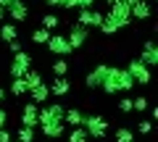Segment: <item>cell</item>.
Returning a JSON list of instances; mask_svg holds the SVG:
<instances>
[{"label":"cell","mask_w":158,"mask_h":142,"mask_svg":"<svg viewBox=\"0 0 158 142\" xmlns=\"http://www.w3.org/2000/svg\"><path fill=\"white\" fill-rule=\"evenodd\" d=\"M140 61L145 63L148 68H153V66H158V45L153 40H148L145 45H142V53H140Z\"/></svg>","instance_id":"cell-10"},{"label":"cell","mask_w":158,"mask_h":142,"mask_svg":"<svg viewBox=\"0 0 158 142\" xmlns=\"http://www.w3.org/2000/svg\"><path fill=\"white\" fill-rule=\"evenodd\" d=\"M0 37H3V42H13L19 37V29L13 26V24H3V26H0Z\"/></svg>","instance_id":"cell-19"},{"label":"cell","mask_w":158,"mask_h":142,"mask_svg":"<svg viewBox=\"0 0 158 142\" xmlns=\"http://www.w3.org/2000/svg\"><path fill=\"white\" fill-rule=\"evenodd\" d=\"M3 18H6V8H0V21H3Z\"/></svg>","instance_id":"cell-38"},{"label":"cell","mask_w":158,"mask_h":142,"mask_svg":"<svg viewBox=\"0 0 158 142\" xmlns=\"http://www.w3.org/2000/svg\"><path fill=\"white\" fill-rule=\"evenodd\" d=\"M137 132H140V134H150L153 124H150V121H140V124H137Z\"/></svg>","instance_id":"cell-31"},{"label":"cell","mask_w":158,"mask_h":142,"mask_svg":"<svg viewBox=\"0 0 158 142\" xmlns=\"http://www.w3.org/2000/svg\"><path fill=\"white\" fill-rule=\"evenodd\" d=\"M24 82H27V87L32 90V87H37V84H42V76H40V71H34V68H29L27 74L21 76Z\"/></svg>","instance_id":"cell-20"},{"label":"cell","mask_w":158,"mask_h":142,"mask_svg":"<svg viewBox=\"0 0 158 142\" xmlns=\"http://www.w3.org/2000/svg\"><path fill=\"white\" fill-rule=\"evenodd\" d=\"M32 103H45L48 97H50V90H48V84H37V87H32Z\"/></svg>","instance_id":"cell-18"},{"label":"cell","mask_w":158,"mask_h":142,"mask_svg":"<svg viewBox=\"0 0 158 142\" xmlns=\"http://www.w3.org/2000/svg\"><path fill=\"white\" fill-rule=\"evenodd\" d=\"M82 129L87 132V137H95V140H103L108 132V121L103 119L100 113H90L85 116V121H82Z\"/></svg>","instance_id":"cell-3"},{"label":"cell","mask_w":158,"mask_h":142,"mask_svg":"<svg viewBox=\"0 0 158 142\" xmlns=\"http://www.w3.org/2000/svg\"><path fill=\"white\" fill-rule=\"evenodd\" d=\"M24 92H29V87H27V82H24V79H13L11 82V95H24Z\"/></svg>","instance_id":"cell-25"},{"label":"cell","mask_w":158,"mask_h":142,"mask_svg":"<svg viewBox=\"0 0 158 142\" xmlns=\"http://www.w3.org/2000/svg\"><path fill=\"white\" fill-rule=\"evenodd\" d=\"M118 111L121 113H132V97H121L118 100Z\"/></svg>","instance_id":"cell-29"},{"label":"cell","mask_w":158,"mask_h":142,"mask_svg":"<svg viewBox=\"0 0 158 142\" xmlns=\"http://www.w3.org/2000/svg\"><path fill=\"white\" fill-rule=\"evenodd\" d=\"M82 121H85V113L79 108H69L63 113V124H69V126H82Z\"/></svg>","instance_id":"cell-17"},{"label":"cell","mask_w":158,"mask_h":142,"mask_svg":"<svg viewBox=\"0 0 158 142\" xmlns=\"http://www.w3.org/2000/svg\"><path fill=\"white\" fill-rule=\"evenodd\" d=\"M61 8H69V11H74V8H82V0H61Z\"/></svg>","instance_id":"cell-30"},{"label":"cell","mask_w":158,"mask_h":142,"mask_svg":"<svg viewBox=\"0 0 158 142\" xmlns=\"http://www.w3.org/2000/svg\"><path fill=\"white\" fill-rule=\"evenodd\" d=\"M53 76H66L69 74V63L63 61V58H58V61H53Z\"/></svg>","instance_id":"cell-24"},{"label":"cell","mask_w":158,"mask_h":142,"mask_svg":"<svg viewBox=\"0 0 158 142\" xmlns=\"http://www.w3.org/2000/svg\"><path fill=\"white\" fill-rule=\"evenodd\" d=\"M0 103H6V90L0 87Z\"/></svg>","instance_id":"cell-36"},{"label":"cell","mask_w":158,"mask_h":142,"mask_svg":"<svg viewBox=\"0 0 158 142\" xmlns=\"http://www.w3.org/2000/svg\"><path fill=\"white\" fill-rule=\"evenodd\" d=\"M113 137H116V142H132V137H135V134H132V129H127V126H118Z\"/></svg>","instance_id":"cell-27"},{"label":"cell","mask_w":158,"mask_h":142,"mask_svg":"<svg viewBox=\"0 0 158 142\" xmlns=\"http://www.w3.org/2000/svg\"><path fill=\"white\" fill-rule=\"evenodd\" d=\"M6 13L13 18V21H24V18L29 16V6L24 3V0H11L8 8H6Z\"/></svg>","instance_id":"cell-13"},{"label":"cell","mask_w":158,"mask_h":142,"mask_svg":"<svg viewBox=\"0 0 158 142\" xmlns=\"http://www.w3.org/2000/svg\"><path fill=\"white\" fill-rule=\"evenodd\" d=\"M48 6H61V0H45Z\"/></svg>","instance_id":"cell-35"},{"label":"cell","mask_w":158,"mask_h":142,"mask_svg":"<svg viewBox=\"0 0 158 142\" xmlns=\"http://www.w3.org/2000/svg\"><path fill=\"white\" fill-rule=\"evenodd\" d=\"M29 68H32V55H29L27 50H19V53H13V58H11V76L13 79H21L24 74H27Z\"/></svg>","instance_id":"cell-4"},{"label":"cell","mask_w":158,"mask_h":142,"mask_svg":"<svg viewBox=\"0 0 158 142\" xmlns=\"http://www.w3.org/2000/svg\"><path fill=\"white\" fill-rule=\"evenodd\" d=\"M13 142H19V140H13Z\"/></svg>","instance_id":"cell-40"},{"label":"cell","mask_w":158,"mask_h":142,"mask_svg":"<svg viewBox=\"0 0 158 142\" xmlns=\"http://www.w3.org/2000/svg\"><path fill=\"white\" fill-rule=\"evenodd\" d=\"M58 24H61V18H58L56 13H45V16H42V29H48L50 34H53V29H56Z\"/></svg>","instance_id":"cell-22"},{"label":"cell","mask_w":158,"mask_h":142,"mask_svg":"<svg viewBox=\"0 0 158 142\" xmlns=\"http://www.w3.org/2000/svg\"><path fill=\"white\" fill-rule=\"evenodd\" d=\"M48 90H50L56 97H63V95L71 92V82H69L66 76H53V82L48 84Z\"/></svg>","instance_id":"cell-15"},{"label":"cell","mask_w":158,"mask_h":142,"mask_svg":"<svg viewBox=\"0 0 158 142\" xmlns=\"http://www.w3.org/2000/svg\"><path fill=\"white\" fill-rule=\"evenodd\" d=\"M0 142H13V134H11V132L6 129V126L0 129Z\"/></svg>","instance_id":"cell-32"},{"label":"cell","mask_w":158,"mask_h":142,"mask_svg":"<svg viewBox=\"0 0 158 142\" xmlns=\"http://www.w3.org/2000/svg\"><path fill=\"white\" fill-rule=\"evenodd\" d=\"M45 45H48V50L53 55H69V53H74L71 45H69V40H66V34H50V40Z\"/></svg>","instance_id":"cell-7"},{"label":"cell","mask_w":158,"mask_h":142,"mask_svg":"<svg viewBox=\"0 0 158 142\" xmlns=\"http://www.w3.org/2000/svg\"><path fill=\"white\" fill-rule=\"evenodd\" d=\"M8 3H11V0H0V8H8Z\"/></svg>","instance_id":"cell-37"},{"label":"cell","mask_w":158,"mask_h":142,"mask_svg":"<svg viewBox=\"0 0 158 142\" xmlns=\"http://www.w3.org/2000/svg\"><path fill=\"white\" fill-rule=\"evenodd\" d=\"M127 71H129V76L137 82V84H148L150 82V68L145 66V63L140 61V58H135V61H129V66H127Z\"/></svg>","instance_id":"cell-5"},{"label":"cell","mask_w":158,"mask_h":142,"mask_svg":"<svg viewBox=\"0 0 158 142\" xmlns=\"http://www.w3.org/2000/svg\"><path fill=\"white\" fill-rule=\"evenodd\" d=\"M37 113H40L37 103H27V105L21 108V126L34 129V126H37Z\"/></svg>","instance_id":"cell-14"},{"label":"cell","mask_w":158,"mask_h":142,"mask_svg":"<svg viewBox=\"0 0 158 142\" xmlns=\"http://www.w3.org/2000/svg\"><path fill=\"white\" fill-rule=\"evenodd\" d=\"M40 129H42V134H45L48 140H53V142L66 134V124H63V121H48V124H40Z\"/></svg>","instance_id":"cell-12"},{"label":"cell","mask_w":158,"mask_h":142,"mask_svg":"<svg viewBox=\"0 0 158 142\" xmlns=\"http://www.w3.org/2000/svg\"><path fill=\"white\" fill-rule=\"evenodd\" d=\"M69 142H90V137H87V132L82 129V126H71V132H69Z\"/></svg>","instance_id":"cell-21"},{"label":"cell","mask_w":158,"mask_h":142,"mask_svg":"<svg viewBox=\"0 0 158 142\" xmlns=\"http://www.w3.org/2000/svg\"><path fill=\"white\" fill-rule=\"evenodd\" d=\"M8 45H11V53H19V50H21V42H19V40H13V42H8Z\"/></svg>","instance_id":"cell-34"},{"label":"cell","mask_w":158,"mask_h":142,"mask_svg":"<svg viewBox=\"0 0 158 142\" xmlns=\"http://www.w3.org/2000/svg\"><path fill=\"white\" fill-rule=\"evenodd\" d=\"M113 3H121V0H106V6H113Z\"/></svg>","instance_id":"cell-39"},{"label":"cell","mask_w":158,"mask_h":142,"mask_svg":"<svg viewBox=\"0 0 158 142\" xmlns=\"http://www.w3.org/2000/svg\"><path fill=\"white\" fill-rule=\"evenodd\" d=\"M63 113H66V108H63L61 103H50L48 108H42L37 113V124H48V121H63Z\"/></svg>","instance_id":"cell-6"},{"label":"cell","mask_w":158,"mask_h":142,"mask_svg":"<svg viewBox=\"0 0 158 142\" xmlns=\"http://www.w3.org/2000/svg\"><path fill=\"white\" fill-rule=\"evenodd\" d=\"M132 111H137V113H142V111H148V100L145 97H132Z\"/></svg>","instance_id":"cell-28"},{"label":"cell","mask_w":158,"mask_h":142,"mask_svg":"<svg viewBox=\"0 0 158 142\" xmlns=\"http://www.w3.org/2000/svg\"><path fill=\"white\" fill-rule=\"evenodd\" d=\"M48 40H50V32H48V29L40 26V29H34V32H32V42H34V45H45Z\"/></svg>","instance_id":"cell-23"},{"label":"cell","mask_w":158,"mask_h":142,"mask_svg":"<svg viewBox=\"0 0 158 142\" xmlns=\"http://www.w3.org/2000/svg\"><path fill=\"white\" fill-rule=\"evenodd\" d=\"M135 87V79L129 76L127 68H118V66H108L106 76H103V84L100 90L106 95H116V92H129Z\"/></svg>","instance_id":"cell-2"},{"label":"cell","mask_w":158,"mask_h":142,"mask_svg":"<svg viewBox=\"0 0 158 142\" xmlns=\"http://www.w3.org/2000/svg\"><path fill=\"white\" fill-rule=\"evenodd\" d=\"M8 124V113H6V111H3V108H0V129H3V126H6Z\"/></svg>","instance_id":"cell-33"},{"label":"cell","mask_w":158,"mask_h":142,"mask_svg":"<svg viewBox=\"0 0 158 142\" xmlns=\"http://www.w3.org/2000/svg\"><path fill=\"white\" fill-rule=\"evenodd\" d=\"M16 140H19V142H34V129H29V126H21V129L16 132Z\"/></svg>","instance_id":"cell-26"},{"label":"cell","mask_w":158,"mask_h":142,"mask_svg":"<svg viewBox=\"0 0 158 142\" xmlns=\"http://www.w3.org/2000/svg\"><path fill=\"white\" fill-rule=\"evenodd\" d=\"M129 21H132V11H129V6H127L124 0H121V3L108 6V13L103 16V21H100L98 29H100L103 34H116V32H121Z\"/></svg>","instance_id":"cell-1"},{"label":"cell","mask_w":158,"mask_h":142,"mask_svg":"<svg viewBox=\"0 0 158 142\" xmlns=\"http://www.w3.org/2000/svg\"><path fill=\"white\" fill-rule=\"evenodd\" d=\"M106 71H108V66H106V63H98V66L92 68L90 74H87L85 84L90 87V90H100V84H103V76H106Z\"/></svg>","instance_id":"cell-11"},{"label":"cell","mask_w":158,"mask_h":142,"mask_svg":"<svg viewBox=\"0 0 158 142\" xmlns=\"http://www.w3.org/2000/svg\"><path fill=\"white\" fill-rule=\"evenodd\" d=\"M87 26H82V24H71V29H69V34H66V40H69V45H71V50H79V47L87 42Z\"/></svg>","instance_id":"cell-8"},{"label":"cell","mask_w":158,"mask_h":142,"mask_svg":"<svg viewBox=\"0 0 158 142\" xmlns=\"http://www.w3.org/2000/svg\"><path fill=\"white\" fill-rule=\"evenodd\" d=\"M103 21V13L100 11H92V8H79L77 11V24H82V26H100Z\"/></svg>","instance_id":"cell-9"},{"label":"cell","mask_w":158,"mask_h":142,"mask_svg":"<svg viewBox=\"0 0 158 142\" xmlns=\"http://www.w3.org/2000/svg\"><path fill=\"white\" fill-rule=\"evenodd\" d=\"M129 11H132V18H137V21H145V18H150V3H148V0H137Z\"/></svg>","instance_id":"cell-16"}]
</instances>
